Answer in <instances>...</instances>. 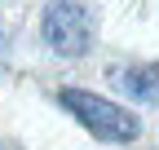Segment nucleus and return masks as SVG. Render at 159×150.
I'll return each instance as SVG.
<instances>
[{
	"label": "nucleus",
	"mask_w": 159,
	"mask_h": 150,
	"mask_svg": "<svg viewBox=\"0 0 159 150\" xmlns=\"http://www.w3.org/2000/svg\"><path fill=\"white\" fill-rule=\"evenodd\" d=\"M97 31H102V13L93 0H44L40 9V40L57 58H84L97 44Z\"/></svg>",
	"instance_id": "2"
},
{
	"label": "nucleus",
	"mask_w": 159,
	"mask_h": 150,
	"mask_svg": "<svg viewBox=\"0 0 159 150\" xmlns=\"http://www.w3.org/2000/svg\"><path fill=\"white\" fill-rule=\"evenodd\" d=\"M57 106H62L80 128H89L93 141L128 146V141L142 137V119H137V110H128V106L102 97V93H89V88L66 84V88H57Z\"/></svg>",
	"instance_id": "1"
},
{
	"label": "nucleus",
	"mask_w": 159,
	"mask_h": 150,
	"mask_svg": "<svg viewBox=\"0 0 159 150\" xmlns=\"http://www.w3.org/2000/svg\"><path fill=\"white\" fill-rule=\"evenodd\" d=\"M111 88H119L128 102L137 106H159V66L155 62H128V66H111L106 71Z\"/></svg>",
	"instance_id": "3"
}]
</instances>
